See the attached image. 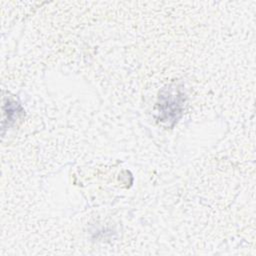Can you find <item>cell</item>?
I'll return each instance as SVG.
<instances>
[{"label":"cell","mask_w":256,"mask_h":256,"mask_svg":"<svg viewBox=\"0 0 256 256\" xmlns=\"http://www.w3.org/2000/svg\"><path fill=\"white\" fill-rule=\"evenodd\" d=\"M183 93L176 88H169L165 94L159 96L158 114L162 122L174 124L180 117L183 108Z\"/></svg>","instance_id":"6da1fadb"}]
</instances>
